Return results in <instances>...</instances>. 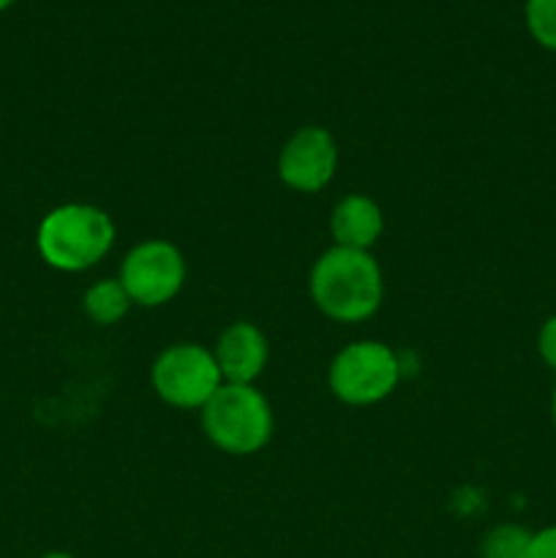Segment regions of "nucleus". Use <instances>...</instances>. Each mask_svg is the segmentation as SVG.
<instances>
[{
    "label": "nucleus",
    "instance_id": "nucleus-15",
    "mask_svg": "<svg viewBox=\"0 0 556 558\" xmlns=\"http://www.w3.org/2000/svg\"><path fill=\"white\" fill-rule=\"evenodd\" d=\"M551 423H554V430H556V387L554 392H551Z\"/></svg>",
    "mask_w": 556,
    "mask_h": 558
},
{
    "label": "nucleus",
    "instance_id": "nucleus-4",
    "mask_svg": "<svg viewBox=\"0 0 556 558\" xmlns=\"http://www.w3.org/2000/svg\"><path fill=\"white\" fill-rule=\"evenodd\" d=\"M401 381V360L382 341H352L333 357L327 387L347 407H374Z\"/></svg>",
    "mask_w": 556,
    "mask_h": 558
},
{
    "label": "nucleus",
    "instance_id": "nucleus-1",
    "mask_svg": "<svg viewBox=\"0 0 556 558\" xmlns=\"http://www.w3.org/2000/svg\"><path fill=\"white\" fill-rule=\"evenodd\" d=\"M309 292L327 319L358 325L382 308L385 276L371 251L333 245L311 267Z\"/></svg>",
    "mask_w": 556,
    "mask_h": 558
},
{
    "label": "nucleus",
    "instance_id": "nucleus-16",
    "mask_svg": "<svg viewBox=\"0 0 556 558\" xmlns=\"http://www.w3.org/2000/svg\"><path fill=\"white\" fill-rule=\"evenodd\" d=\"M38 558H76V556L63 554V550H52V554H44V556H38Z\"/></svg>",
    "mask_w": 556,
    "mask_h": 558
},
{
    "label": "nucleus",
    "instance_id": "nucleus-6",
    "mask_svg": "<svg viewBox=\"0 0 556 558\" xmlns=\"http://www.w3.org/2000/svg\"><path fill=\"white\" fill-rule=\"evenodd\" d=\"M189 267L183 251L169 240H142L125 254L120 265V283L131 303L142 308H161L183 289Z\"/></svg>",
    "mask_w": 556,
    "mask_h": 558
},
{
    "label": "nucleus",
    "instance_id": "nucleus-8",
    "mask_svg": "<svg viewBox=\"0 0 556 558\" xmlns=\"http://www.w3.org/2000/svg\"><path fill=\"white\" fill-rule=\"evenodd\" d=\"M218 371L223 385H254L270 360V343L267 336L251 322H234L223 327L213 347Z\"/></svg>",
    "mask_w": 556,
    "mask_h": 558
},
{
    "label": "nucleus",
    "instance_id": "nucleus-10",
    "mask_svg": "<svg viewBox=\"0 0 556 558\" xmlns=\"http://www.w3.org/2000/svg\"><path fill=\"white\" fill-rule=\"evenodd\" d=\"M131 298L120 278H104L87 287L85 298H82V311L87 319L98 327H112L123 319L131 311Z\"/></svg>",
    "mask_w": 556,
    "mask_h": 558
},
{
    "label": "nucleus",
    "instance_id": "nucleus-2",
    "mask_svg": "<svg viewBox=\"0 0 556 558\" xmlns=\"http://www.w3.org/2000/svg\"><path fill=\"white\" fill-rule=\"evenodd\" d=\"M118 229L104 207L90 202H65L38 221V256L52 270L82 272L96 267L112 251Z\"/></svg>",
    "mask_w": 556,
    "mask_h": 558
},
{
    "label": "nucleus",
    "instance_id": "nucleus-9",
    "mask_svg": "<svg viewBox=\"0 0 556 558\" xmlns=\"http://www.w3.org/2000/svg\"><path fill=\"white\" fill-rule=\"evenodd\" d=\"M385 232V213L371 196L349 194L336 202L330 213L333 245L371 251Z\"/></svg>",
    "mask_w": 556,
    "mask_h": 558
},
{
    "label": "nucleus",
    "instance_id": "nucleus-14",
    "mask_svg": "<svg viewBox=\"0 0 556 558\" xmlns=\"http://www.w3.org/2000/svg\"><path fill=\"white\" fill-rule=\"evenodd\" d=\"M527 558H556V523L532 534V545H529Z\"/></svg>",
    "mask_w": 556,
    "mask_h": 558
},
{
    "label": "nucleus",
    "instance_id": "nucleus-12",
    "mask_svg": "<svg viewBox=\"0 0 556 558\" xmlns=\"http://www.w3.org/2000/svg\"><path fill=\"white\" fill-rule=\"evenodd\" d=\"M523 20L529 36L548 52H556V0H527Z\"/></svg>",
    "mask_w": 556,
    "mask_h": 558
},
{
    "label": "nucleus",
    "instance_id": "nucleus-17",
    "mask_svg": "<svg viewBox=\"0 0 556 558\" xmlns=\"http://www.w3.org/2000/svg\"><path fill=\"white\" fill-rule=\"evenodd\" d=\"M16 0H0V11H5V9H11V5H14Z\"/></svg>",
    "mask_w": 556,
    "mask_h": 558
},
{
    "label": "nucleus",
    "instance_id": "nucleus-11",
    "mask_svg": "<svg viewBox=\"0 0 556 558\" xmlns=\"http://www.w3.org/2000/svg\"><path fill=\"white\" fill-rule=\"evenodd\" d=\"M532 534L529 529L516 526V523H501L494 526L483 537L480 545V556L483 558H527L529 545H532Z\"/></svg>",
    "mask_w": 556,
    "mask_h": 558
},
{
    "label": "nucleus",
    "instance_id": "nucleus-3",
    "mask_svg": "<svg viewBox=\"0 0 556 558\" xmlns=\"http://www.w3.org/2000/svg\"><path fill=\"white\" fill-rule=\"evenodd\" d=\"M200 414L207 441L227 456H256L276 430L270 401L254 385H221Z\"/></svg>",
    "mask_w": 556,
    "mask_h": 558
},
{
    "label": "nucleus",
    "instance_id": "nucleus-5",
    "mask_svg": "<svg viewBox=\"0 0 556 558\" xmlns=\"http://www.w3.org/2000/svg\"><path fill=\"white\" fill-rule=\"evenodd\" d=\"M156 396L164 403L183 412H202L213 396L221 390L223 376L218 371L213 349L202 343H172L156 357L150 371Z\"/></svg>",
    "mask_w": 556,
    "mask_h": 558
},
{
    "label": "nucleus",
    "instance_id": "nucleus-13",
    "mask_svg": "<svg viewBox=\"0 0 556 558\" xmlns=\"http://www.w3.org/2000/svg\"><path fill=\"white\" fill-rule=\"evenodd\" d=\"M537 354L545 365L556 374V314L540 325L537 332Z\"/></svg>",
    "mask_w": 556,
    "mask_h": 558
},
{
    "label": "nucleus",
    "instance_id": "nucleus-7",
    "mask_svg": "<svg viewBox=\"0 0 556 558\" xmlns=\"http://www.w3.org/2000/svg\"><path fill=\"white\" fill-rule=\"evenodd\" d=\"M338 172V142L322 125H303L278 153V178L298 194L327 189Z\"/></svg>",
    "mask_w": 556,
    "mask_h": 558
}]
</instances>
